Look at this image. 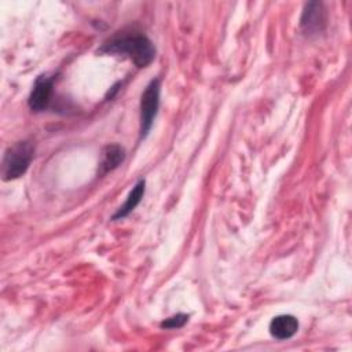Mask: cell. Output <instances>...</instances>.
I'll return each mask as SVG.
<instances>
[{
    "mask_svg": "<svg viewBox=\"0 0 352 352\" xmlns=\"http://www.w3.org/2000/svg\"><path fill=\"white\" fill-rule=\"evenodd\" d=\"M98 52L125 56L138 67H147L155 58V47L151 40L144 33L135 29L114 33L103 41Z\"/></svg>",
    "mask_w": 352,
    "mask_h": 352,
    "instance_id": "obj_1",
    "label": "cell"
},
{
    "mask_svg": "<svg viewBox=\"0 0 352 352\" xmlns=\"http://www.w3.org/2000/svg\"><path fill=\"white\" fill-rule=\"evenodd\" d=\"M34 147L30 142H16L10 146L3 155L1 177L3 180H14L26 173L33 160Z\"/></svg>",
    "mask_w": 352,
    "mask_h": 352,
    "instance_id": "obj_2",
    "label": "cell"
},
{
    "mask_svg": "<svg viewBox=\"0 0 352 352\" xmlns=\"http://www.w3.org/2000/svg\"><path fill=\"white\" fill-rule=\"evenodd\" d=\"M160 92H161V81L160 78L151 80L142 96H140V128H139V135L140 139H144L157 117L158 107H160Z\"/></svg>",
    "mask_w": 352,
    "mask_h": 352,
    "instance_id": "obj_3",
    "label": "cell"
},
{
    "mask_svg": "<svg viewBox=\"0 0 352 352\" xmlns=\"http://www.w3.org/2000/svg\"><path fill=\"white\" fill-rule=\"evenodd\" d=\"M54 81L55 77L48 74H41L34 80L33 88L28 98V106L32 111H44L50 106L54 95Z\"/></svg>",
    "mask_w": 352,
    "mask_h": 352,
    "instance_id": "obj_4",
    "label": "cell"
},
{
    "mask_svg": "<svg viewBox=\"0 0 352 352\" xmlns=\"http://www.w3.org/2000/svg\"><path fill=\"white\" fill-rule=\"evenodd\" d=\"M326 26V11L323 8V3L319 1H309L305 4L301 19L300 28L307 36L319 34L324 30Z\"/></svg>",
    "mask_w": 352,
    "mask_h": 352,
    "instance_id": "obj_5",
    "label": "cell"
},
{
    "mask_svg": "<svg viewBox=\"0 0 352 352\" xmlns=\"http://www.w3.org/2000/svg\"><path fill=\"white\" fill-rule=\"evenodd\" d=\"M298 330V320L293 315H278L270 322V334L276 340L292 338Z\"/></svg>",
    "mask_w": 352,
    "mask_h": 352,
    "instance_id": "obj_6",
    "label": "cell"
},
{
    "mask_svg": "<svg viewBox=\"0 0 352 352\" xmlns=\"http://www.w3.org/2000/svg\"><path fill=\"white\" fill-rule=\"evenodd\" d=\"M125 160V150L120 144H107L102 148L99 161V173L104 175L114 170Z\"/></svg>",
    "mask_w": 352,
    "mask_h": 352,
    "instance_id": "obj_7",
    "label": "cell"
},
{
    "mask_svg": "<svg viewBox=\"0 0 352 352\" xmlns=\"http://www.w3.org/2000/svg\"><path fill=\"white\" fill-rule=\"evenodd\" d=\"M144 191H146V180L142 179L132 187L125 202L117 209V212L113 214L111 220H120V219L126 217L140 204V201L144 195Z\"/></svg>",
    "mask_w": 352,
    "mask_h": 352,
    "instance_id": "obj_8",
    "label": "cell"
},
{
    "mask_svg": "<svg viewBox=\"0 0 352 352\" xmlns=\"http://www.w3.org/2000/svg\"><path fill=\"white\" fill-rule=\"evenodd\" d=\"M188 322V315L186 314H176L173 316L166 318L161 322L162 329H180Z\"/></svg>",
    "mask_w": 352,
    "mask_h": 352,
    "instance_id": "obj_9",
    "label": "cell"
}]
</instances>
